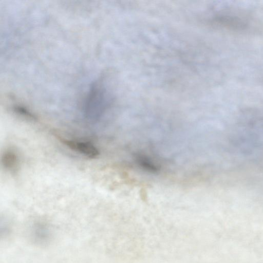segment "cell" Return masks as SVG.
<instances>
[{
    "label": "cell",
    "mask_w": 263,
    "mask_h": 263,
    "mask_svg": "<svg viewBox=\"0 0 263 263\" xmlns=\"http://www.w3.org/2000/svg\"><path fill=\"white\" fill-rule=\"evenodd\" d=\"M1 163L5 170L14 173L19 166L18 156L13 149L8 148L2 155Z\"/></svg>",
    "instance_id": "obj_3"
},
{
    "label": "cell",
    "mask_w": 263,
    "mask_h": 263,
    "mask_svg": "<svg viewBox=\"0 0 263 263\" xmlns=\"http://www.w3.org/2000/svg\"><path fill=\"white\" fill-rule=\"evenodd\" d=\"M212 22L222 28L238 31L245 30L248 25L247 22L240 16L229 13L217 14L212 18Z\"/></svg>",
    "instance_id": "obj_1"
},
{
    "label": "cell",
    "mask_w": 263,
    "mask_h": 263,
    "mask_svg": "<svg viewBox=\"0 0 263 263\" xmlns=\"http://www.w3.org/2000/svg\"><path fill=\"white\" fill-rule=\"evenodd\" d=\"M61 141L70 149L89 158H96L99 155L98 148L91 143L62 138Z\"/></svg>",
    "instance_id": "obj_2"
}]
</instances>
